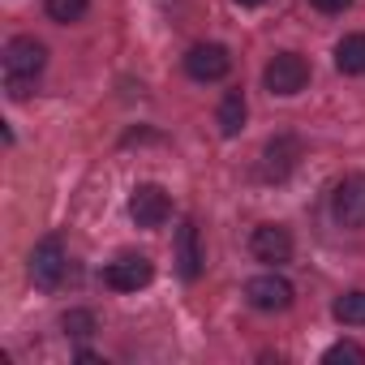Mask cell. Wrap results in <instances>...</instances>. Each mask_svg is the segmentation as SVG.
<instances>
[{"instance_id": "6da1fadb", "label": "cell", "mask_w": 365, "mask_h": 365, "mask_svg": "<svg viewBox=\"0 0 365 365\" xmlns=\"http://www.w3.org/2000/svg\"><path fill=\"white\" fill-rule=\"evenodd\" d=\"M48 65V48L35 35H18L5 43V91L9 99H26Z\"/></svg>"}, {"instance_id": "7a4b0ae2", "label": "cell", "mask_w": 365, "mask_h": 365, "mask_svg": "<svg viewBox=\"0 0 365 365\" xmlns=\"http://www.w3.org/2000/svg\"><path fill=\"white\" fill-rule=\"evenodd\" d=\"M262 82H267V91L279 95V99L301 95V91L309 86V61L297 56V52H275V56L267 61V69H262Z\"/></svg>"}, {"instance_id": "3957f363", "label": "cell", "mask_w": 365, "mask_h": 365, "mask_svg": "<svg viewBox=\"0 0 365 365\" xmlns=\"http://www.w3.org/2000/svg\"><path fill=\"white\" fill-rule=\"evenodd\" d=\"M65 271H69V254H65L61 237H43V241L31 250V279H35V288H43V292L61 288Z\"/></svg>"}, {"instance_id": "277c9868", "label": "cell", "mask_w": 365, "mask_h": 365, "mask_svg": "<svg viewBox=\"0 0 365 365\" xmlns=\"http://www.w3.org/2000/svg\"><path fill=\"white\" fill-rule=\"evenodd\" d=\"M331 215L339 228H365V172L344 176L331 190Z\"/></svg>"}, {"instance_id": "5b68a950", "label": "cell", "mask_w": 365, "mask_h": 365, "mask_svg": "<svg viewBox=\"0 0 365 365\" xmlns=\"http://www.w3.org/2000/svg\"><path fill=\"white\" fill-rule=\"evenodd\" d=\"M155 279V262L146 258V254H120V258H112L108 267H103V284L112 288V292H138V288H146Z\"/></svg>"}, {"instance_id": "8992f818", "label": "cell", "mask_w": 365, "mask_h": 365, "mask_svg": "<svg viewBox=\"0 0 365 365\" xmlns=\"http://www.w3.org/2000/svg\"><path fill=\"white\" fill-rule=\"evenodd\" d=\"M292 284L284 279V275H275V271H267V275H254L250 284H245V301L258 309V314H284L288 305H292Z\"/></svg>"}, {"instance_id": "52a82bcc", "label": "cell", "mask_w": 365, "mask_h": 365, "mask_svg": "<svg viewBox=\"0 0 365 365\" xmlns=\"http://www.w3.org/2000/svg\"><path fill=\"white\" fill-rule=\"evenodd\" d=\"M168 215H172V198L163 185H138L129 194V220L138 228H163Z\"/></svg>"}, {"instance_id": "ba28073f", "label": "cell", "mask_w": 365, "mask_h": 365, "mask_svg": "<svg viewBox=\"0 0 365 365\" xmlns=\"http://www.w3.org/2000/svg\"><path fill=\"white\" fill-rule=\"evenodd\" d=\"M228 69H232V56L224 43H194L185 52V73L194 82H220V78H228Z\"/></svg>"}, {"instance_id": "9c48e42d", "label": "cell", "mask_w": 365, "mask_h": 365, "mask_svg": "<svg viewBox=\"0 0 365 365\" xmlns=\"http://www.w3.org/2000/svg\"><path fill=\"white\" fill-rule=\"evenodd\" d=\"M250 254L267 267H279L292 258V232L284 224H258L254 237H250Z\"/></svg>"}, {"instance_id": "30bf717a", "label": "cell", "mask_w": 365, "mask_h": 365, "mask_svg": "<svg viewBox=\"0 0 365 365\" xmlns=\"http://www.w3.org/2000/svg\"><path fill=\"white\" fill-rule=\"evenodd\" d=\"M301 159V142L292 133H279L262 146V180H288V172Z\"/></svg>"}, {"instance_id": "8fae6325", "label": "cell", "mask_w": 365, "mask_h": 365, "mask_svg": "<svg viewBox=\"0 0 365 365\" xmlns=\"http://www.w3.org/2000/svg\"><path fill=\"white\" fill-rule=\"evenodd\" d=\"M202 245H198V224L194 220H185L176 228V271H180V279H198L202 275Z\"/></svg>"}, {"instance_id": "7c38bea8", "label": "cell", "mask_w": 365, "mask_h": 365, "mask_svg": "<svg viewBox=\"0 0 365 365\" xmlns=\"http://www.w3.org/2000/svg\"><path fill=\"white\" fill-rule=\"evenodd\" d=\"M245 116H250V103H245V91H228L220 99V112H215V125L224 138H237L245 129Z\"/></svg>"}, {"instance_id": "4fadbf2b", "label": "cell", "mask_w": 365, "mask_h": 365, "mask_svg": "<svg viewBox=\"0 0 365 365\" xmlns=\"http://www.w3.org/2000/svg\"><path fill=\"white\" fill-rule=\"evenodd\" d=\"M335 69L348 73V78H365V35H344L335 43Z\"/></svg>"}, {"instance_id": "5bb4252c", "label": "cell", "mask_w": 365, "mask_h": 365, "mask_svg": "<svg viewBox=\"0 0 365 365\" xmlns=\"http://www.w3.org/2000/svg\"><path fill=\"white\" fill-rule=\"evenodd\" d=\"M331 314H335V322H344V327H365V292L356 288V292L335 297Z\"/></svg>"}, {"instance_id": "9a60e30c", "label": "cell", "mask_w": 365, "mask_h": 365, "mask_svg": "<svg viewBox=\"0 0 365 365\" xmlns=\"http://www.w3.org/2000/svg\"><path fill=\"white\" fill-rule=\"evenodd\" d=\"M61 327H65L69 339H91L99 331V318H95V309H65Z\"/></svg>"}, {"instance_id": "2e32d148", "label": "cell", "mask_w": 365, "mask_h": 365, "mask_svg": "<svg viewBox=\"0 0 365 365\" xmlns=\"http://www.w3.org/2000/svg\"><path fill=\"white\" fill-rule=\"evenodd\" d=\"M86 9H91V0H48V18H52V22H61V26L82 22V18H86Z\"/></svg>"}, {"instance_id": "e0dca14e", "label": "cell", "mask_w": 365, "mask_h": 365, "mask_svg": "<svg viewBox=\"0 0 365 365\" xmlns=\"http://www.w3.org/2000/svg\"><path fill=\"white\" fill-rule=\"evenodd\" d=\"M322 361H327V365H339V361H356V365H365V348L352 344V339H339V344H331V348L322 352Z\"/></svg>"}, {"instance_id": "ac0fdd59", "label": "cell", "mask_w": 365, "mask_h": 365, "mask_svg": "<svg viewBox=\"0 0 365 365\" xmlns=\"http://www.w3.org/2000/svg\"><path fill=\"white\" fill-rule=\"evenodd\" d=\"M309 5H314L318 14H344V9L352 5V0H309Z\"/></svg>"}, {"instance_id": "d6986e66", "label": "cell", "mask_w": 365, "mask_h": 365, "mask_svg": "<svg viewBox=\"0 0 365 365\" xmlns=\"http://www.w3.org/2000/svg\"><path fill=\"white\" fill-rule=\"evenodd\" d=\"M241 9H258V5H267V0H237Z\"/></svg>"}]
</instances>
